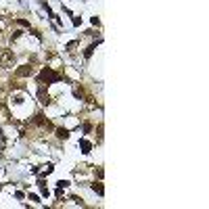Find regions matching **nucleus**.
Masks as SVG:
<instances>
[{"mask_svg": "<svg viewBox=\"0 0 209 209\" xmlns=\"http://www.w3.org/2000/svg\"><path fill=\"white\" fill-rule=\"evenodd\" d=\"M32 73H34V67H32V65H21L19 69L15 71L17 77H27V75H32Z\"/></svg>", "mask_w": 209, "mask_h": 209, "instance_id": "3", "label": "nucleus"}, {"mask_svg": "<svg viewBox=\"0 0 209 209\" xmlns=\"http://www.w3.org/2000/svg\"><path fill=\"white\" fill-rule=\"evenodd\" d=\"M29 201H34V203H40V197H38V195H29Z\"/></svg>", "mask_w": 209, "mask_h": 209, "instance_id": "12", "label": "nucleus"}, {"mask_svg": "<svg viewBox=\"0 0 209 209\" xmlns=\"http://www.w3.org/2000/svg\"><path fill=\"white\" fill-rule=\"evenodd\" d=\"M92 25H100V19H98V17H92Z\"/></svg>", "mask_w": 209, "mask_h": 209, "instance_id": "14", "label": "nucleus"}, {"mask_svg": "<svg viewBox=\"0 0 209 209\" xmlns=\"http://www.w3.org/2000/svg\"><path fill=\"white\" fill-rule=\"evenodd\" d=\"M96 176H98V178H103V176H104V172H103V167H98V169H96Z\"/></svg>", "mask_w": 209, "mask_h": 209, "instance_id": "15", "label": "nucleus"}, {"mask_svg": "<svg viewBox=\"0 0 209 209\" xmlns=\"http://www.w3.org/2000/svg\"><path fill=\"white\" fill-rule=\"evenodd\" d=\"M15 65V55L13 50H0V67H4V69H11Z\"/></svg>", "mask_w": 209, "mask_h": 209, "instance_id": "2", "label": "nucleus"}, {"mask_svg": "<svg viewBox=\"0 0 209 209\" xmlns=\"http://www.w3.org/2000/svg\"><path fill=\"white\" fill-rule=\"evenodd\" d=\"M61 77H63V75L55 73V71L50 69V67H44V69L40 71V77H38V80H40V84H44V82H46V86H48V84H55V82H59Z\"/></svg>", "mask_w": 209, "mask_h": 209, "instance_id": "1", "label": "nucleus"}, {"mask_svg": "<svg viewBox=\"0 0 209 209\" xmlns=\"http://www.w3.org/2000/svg\"><path fill=\"white\" fill-rule=\"evenodd\" d=\"M80 146H82V153H86V155H88V153L92 151V144H90V142H88L86 138H82V140H80Z\"/></svg>", "mask_w": 209, "mask_h": 209, "instance_id": "5", "label": "nucleus"}, {"mask_svg": "<svg viewBox=\"0 0 209 209\" xmlns=\"http://www.w3.org/2000/svg\"><path fill=\"white\" fill-rule=\"evenodd\" d=\"M34 121H36L38 125H42V128H48V130H52V124H50V121H46V119H44V115H36Z\"/></svg>", "mask_w": 209, "mask_h": 209, "instance_id": "4", "label": "nucleus"}, {"mask_svg": "<svg viewBox=\"0 0 209 209\" xmlns=\"http://www.w3.org/2000/svg\"><path fill=\"white\" fill-rule=\"evenodd\" d=\"M56 136H59V138H69V130H67V128H56Z\"/></svg>", "mask_w": 209, "mask_h": 209, "instance_id": "6", "label": "nucleus"}, {"mask_svg": "<svg viewBox=\"0 0 209 209\" xmlns=\"http://www.w3.org/2000/svg\"><path fill=\"white\" fill-rule=\"evenodd\" d=\"M0 32H2V29H0Z\"/></svg>", "mask_w": 209, "mask_h": 209, "instance_id": "16", "label": "nucleus"}, {"mask_svg": "<svg viewBox=\"0 0 209 209\" xmlns=\"http://www.w3.org/2000/svg\"><path fill=\"white\" fill-rule=\"evenodd\" d=\"M92 190H94L96 195H100V197L104 195V188H103V184H100V182H94V184H92Z\"/></svg>", "mask_w": 209, "mask_h": 209, "instance_id": "7", "label": "nucleus"}, {"mask_svg": "<svg viewBox=\"0 0 209 209\" xmlns=\"http://www.w3.org/2000/svg\"><path fill=\"white\" fill-rule=\"evenodd\" d=\"M65 186H69V182H67V180H61V182H59V188H65Z\"/></svg>", "mask_w": 209, "mask_h": 209, "instance_id": "13", "label": "nucleus"}, {"mask_svg": "<svg viewBox=\"0 0 209 209\" xmlns=\"http://www.w3.org/2000/svg\"><path fill=\"white\" fill-rule=\"evenodd\" d=\"M90 130H92V124H84V132L90 134Z\"/></svg>", "mask_w": 209, "mask_h": 209, "instance_id": "11", "label": "nucleus"}, {"mask_svg": "<svg viewBox=\"0 0 209 209\" xmlns=\"http://www.w3.org/2000/svg\"><path fill=\"white\" fill-rule=\"evenodd\" d=\"M17 23H19V25H23V27H29V23L25 19H17Z\"/></svg>", "mask_w": 209, "mask_h": 209, "instance_id": "10", "label": "nucleus"}, {"mask_svg": "<svg viewBox=\"0 0 209 209\" xmlns=\"http://www.w3.org/2000/svg\"><path fill=\"white\" fill-rule=\"evenodd\" d=\"M94 50H96V44H92V46H88V48L84 50V56H86V59H90V56H92V52H94Z\"/></svg>", "mask_w": 209, "mask_h": 209, "instance_id": "9", "label": "nucleus"}, {"mask_svg": "<svg viewBox=\"0 0 209 209\" xmlns=\"http://www.w3.org/2000/svg\"><path fill=\"white\" fill-rule=\"evenodd\" d=\"M40 103H42V104H48V103H50L48 94H44V86L40 88Z\"/></svg>", "mask_w": 209, "mask_h": 209, "instance_id": "8", "label": "nucleus"}]
</instances>
